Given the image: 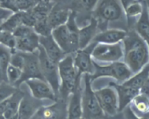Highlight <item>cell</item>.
I'll list each match as a JSON object with an SVG mask.
<instances>
[{"instance_id":"cell-1","label":"cell","mask_w":149,"mask_h":119,"mask_svg":"<svg viewBox=\"0 0 149 119\" xmlns=\"http://www.w3.org/2000/svg\"><path fill=\"white\" fill-rule=\"evenodd\" d=\"M124 62L132 73H138L148 63V48L146 42L135 31L127 32L122 41Z\"/></svg>"},{"instance_id":"cell-2","label":"cell","mask_w":149,"mask_h":119,"mask_svg":"<svg viewBox=\"0 0 149 119\" xmlns=\"http://www.w3.org/2000/svg\"><path fill=\"white\" fill-rule=\"evenodd\" d=\"M75 12L71 11L65 24L52 29L51 35L65 55L79 49V28L75 20Z\"/></svg>"},{"instance_id":"cell-3","label":"cell","mask_w":149,"mask_h":119,"mask_svg":"<svg viewBox=\"0 0 149 119\" xmlns=\"http://www.w3.org/2000/svg\"><path fill=\"white\" fill-rule=\"evenodd\" d=\"M59 72L60 86L59 94L65 101L75 89L76 86L81 83V75L77 71L74 63L72 54L66 55L58 63Z\"/></svg>"},{"instance_id":"cell-4","label":"cell","mask_w":149,"mask_h":119,"mask_svg":"<svg viewBox=\"0 0 149 119\" xmlns=\"http://www.w3.org/2000/svg\"><path fill=\"white\" fill-rule=\"evenodd\" d=\"M93 17L97 20V28L102 30L107 29L109 22L120 20L124 15V7L120 0H100L97 3L93 12Z\"/></svg>"},{"instance_id":"cell-5","label":"cell","mask_w":149,"mask_h":119,"mask_svg":"<svg viewBox=\"0 0 149 119\" xmlns=\"http://www.w3.org/2000/svg\"><path fill=\"white\" fill-rule=\"evenodd\" d=\"M133 75L130 69L123 61H118L104 65L94 61V72L90 75L92 82L102 77H111L116 80L117 84H122Z\"/></svg>"},{"instance_id":"cell-6","label":"cell","mask_w":149,"mask_h":119,"mask_svg":"<svg viewBox=\"0 0 149 119\" xmlns=\"http://www.w3.org/2000/svg\"><path fill=\"white\" fill-rule=\"evenodd\" d=\"M84 86L81 93L83 118L98 119L104 116L98 104L94 90L92 87L90 75L84 74Z\"/></svg>"},{"instance_id":"cell-7","label":"cell","mask_w":149,"mask_h":119,"mask_svg":"<svg viewBox=\"0 0 149 119\" xmlns=\"http://www.w3.org/2000/svg\"><path fill=\"white\" fill-rule=\"evenodd\" d=\"M91 57L99 64H110L121 61L124 58V49L122 42L113 44H96L91 52Z\"/></svg>"},{"instance_id":"cell-8","label":"cell","mask_w":149,"mask_h":119,"mask_svg":"<svg viewBox=\"0 0 149 119\" xmlns=\"http://www.w3.org/2000/svg\"><path fill=\"white\" fill-rule=\"evenodd\" d=\"M37 55L41 73L43 78L50 85L56 95L58 96L59 94L60 86H61L58 62L51 59L46 55L40 45L37 49Z\"/></svg>"},{"instance_id":"cell-9","label":"cell","mask_w":149,"mask_h":119,"mask_svg":"<svg viewBox=\"0 0 149 119\" xmlns=\"http://www.w3.org/2000/svg\"><path fill=\"white\" fill-rule=\"evenodd\" d=\"M94 91L103 115L114 116L119 113L118 95L113 86L109 85Z\"/></svg>"},{"instance_id":"cell-10","label":"cell","mask_w":149,"mask_h":119,"mask_svg":"<svg viewBox=\"0 0 149 119\" xmlns=\"http://www.w3.org/2000/svg\"><path fill=\"white\" fill-rule=\"evenodd\" d=\"M23 55L24 58V64L22 69V75L15 85L16 88L20 86V84L27 80L32 78H40L45 80L41 73L37 50L33 53H23Z\"/></svg>"},{"instance_id":"cell-11","label":"cell","mask_w":149,"mask_h":119,"mask_svg":"<svg viewBox=\"0 0 149 119\" xmlns=\"http://www.w3.org/2000/svg\"><path fill=\"white\" fill-rule=\"evenodd\" d=\"M30 90L32 97L38 100H48L56 102L58 100L56 94L52 87L45 80L40 78H32L25 81Z\"/></svg>"},{"instance_id":"cell-12","label":"cell","mask_w":149,"mask_h":119,"mask_svg":"<svg viewBox=\"0 0 149 119\" xmlns=\"http://www.w3.org/2000/svg\"><path fill=\"white\" fill-rule=\"evenodd\" d=\"M95 44L91 43L85 49H78L72 54L74 65L80 75H91L94 72V61L91 57V52Z\"/></svg>"},{"instance_id":"cell-13","label":"cell","mask_w":149,"mask_h":119,"mask_svg":"<svg viewBox=\"0 0 149 119\" xmlns=\"http://www.w3.org/2000/svg\"><path fill=\"white\" fill-rule=\"evenodd\" d=\"M15 51L22 53H33L39 46V36L31 28L26 33L15 37Z\"/></svg>"},{"instance_id":"cell-14","label":"cell","mask_w":149,"mask_h":119,"mask_svg":"<svg viewBox=\"0 0 149 119\" xmlns=\"http://www.w3.org/2000/svg\"><path fill=\"white\" fill-rule=\"evenodd\" d=\"M81 93L82 88L81 87V83H79L76 86L69 97L67 105V119L83 118Z\"/></svg>"},{"instance_id":"cell-15","label":"cell","mask_w":149,"mask_h":119,"mask_svg":"<svg viewBox=\"0 0 149 119\" xmlns=\"http://www.w3.org/2000/svg\"><path fill=\"white\" fill-rule=\"evenodd\" d=\"M110 86H113L116 91L119 100V112L125 110L132 100L141 92V91L132 87L127 86L124 84L111 82Z\"/></svg>"},{"instance_id":"cell-16","label":"cell","mask_w":149,"mask_h":119,"mask_svg":"<svg viewBox=\"0 0 149 119\" xmlns=\"http://www.w3.org/2000/svg\"><path fill=\"white\" fill-rule=\"evenodd\" d=\"M40 100L30 96L23 95L19 103L17 113V119H31L41 107Z\"/></svg>"},{"instance_id":"cell-17","label":"cell","mask_w":149,"mask_h":119,"mask_svg":"<svg viewBox=\"0 0 149 119\" xmlns=\"http://www.w3.org/2000/svg\"><path fill=\"white\" fill-rule=\"evenodd\" d=\"M39 45L44 49L46 55L58 63L66 55L51 34L46 36H39Z\"/></svg>"},{"instance_id":"cell-18","label":"cell","mask_w":149,"mask_h":119,"mask_svg":"<svg viewBox=\"0 0 149 119\" xmlns=\"http://www.w3.org/2000/svg\"><path fill=\"white\" fill-rule=\"evenodd\" d=\"M127 35V32L121 29H106L97 33L91 43L113 44L122 42Z\"/></svg>"},{"instance_id":"cell-19","label":"cell","mask_w":149,"mask_h":119,"mask_svg":"<svg viewBox=\"0 0 149 119\" xmlns=\"http://www.w3.org/2000/svg\"><path fill=\"white\" fill-rule=\"evenodd\" d=\"M71 11L61 4H54L47 16V22L51 28L54 29L65 24L68 20Z\"/></svg>"},{"instance_id":"cell-20","label":"cell","mask_w":149,"mask_h":119,"mask_svg":"<svg viewBox=\"0 0 149 119\" xmlns=\"http://www.w3.org/2000/svg\"><path fill=\"white\" fill-rule=\"evenodd\" d=\"M97 22L91 17L87 26L79 29V49H85L91 44L93 38L97 33Z\"/></svg>"},{"instance_id":"cell-21","label":"cell","mask_w":149,"mask_h":119,"mask_svg":"<svg viewBox=\"0 0 149 119\" xmlns=\"http://www.w3.org/2000/svg\"><path fill=\"white\" fill-rule=\"evenodd\" d=\"M63 102H55L53 104L42 106L39 109V113L43 119H65L67 118V108L63 107Z\"/></svg>"},{"instance_id":"cell-22","label":"cell","mask_w":149,"mask_h":119,"mask_svg":"<svg viewBox=\"0 0 149 119\" xmlns=\"http://www.w3.org/2000/svg\"><path fill=\"white\" fill-rule=\"evenodd\" d=\"M136 30L143 40L146 42H149V17L146 4L143 5L142 14L136 23Z\"/></svg>"},{"instance_id":"cell-23","label":"cell","mask_w":149,"mask_h":119,"mask_svg":"<svg viewBox=\"0 0 149 119\" xmlns=\"http://www.w3.org/2000/svg\"><path fill=\"white\" fill-rule=\"evenodd\" d=\"M23 24V12L22 11L13 13L0 26V30L13 33L18 26Z\"/></svg>"},{"instance_id":"cell-24","label":"cell","mask_w":149,"mask_h":119,"mask_svg":"<svg viewBox=\"0 0 149 119\" xmlns=\"http://www.w3.org/2000/svg\"><path fill=\"white\" fill-rule=\"evenodd\" d=\"M133 107L141 113H146L149 112V94L143 92H140L132 101Z\"/></svg>"},{"instance_id":"cell-25","label":"cell","mask_w":149,"mask_h":119,"mask_svg":"<svg viewBox=\"0 0 149 119\" xmlns=\"http://www.w3.org/2000/svg\"><path fill=\"white\" fill-rule=\"evenodd\" d=\"M123 7L125 14L129 17H135L138 16L140 17L143 10V5L135 0H131Z\"/></svg>"},{"instance_id":"cell-26","label":"cell","mask_w":149,"mask_h":119,"mask_svg":"<svg viewBox=\"0 0 149 119\" xmlns=\"http://www.w3.org/2000/svg\"><path fill=\"white\" fill-rule=\"evenodd\" d=\"M12 56V51L7 46L0 44V65L6 78V71L10 65V58ZM7 81V78H6Z\"/></svg>"},{"instance_id":"cell-27","label":"cell","mask_w":149,"mask_h":119,"mask_svg":"<svg viewBox=\"0 0 149 119\" xmlns=\"http://www.w3.org/2000/svg\"><path fill=\"white\" fill-rule=\"evenodd\" d=\"M0 44L9 48L12 51V53L16 52V39L13 33L1 30V32H0Z\"/></svg>"},{"instance_id":"cell-28","label":"cell","mask_w":149,"mask_h":119,"mask_svg":"<svg viewBox=\"0 0 149 119\" xmlns=\"http://www.w3.org/2000/svg\"><path fill=\"white\" fill-rule=\"evenodd\" d=\"M22 75V71L16 67L10 65L6 71V78L9 84L15 86L17 84Z\"/></svg>"},{"instance_id":"cell-29","label":"cell","mask_w":149,"mask_h":119,"mask_svg":"<svg viewBox=\"0 0 149 119\" xmlns=\"http://www.w3.org/2000/svg\"><path fill=\"white\" fill-rule=\"evenodd\" d=\"M17 91L15 86L6 81H1L0 83V103L10 98Z\"/></svg>"},{"instance_id":"cell-30","label":"cell","mask_w":149,"mask_h":119,"mask_svg":"<svg viewBox=\"0 0 149 119\" xmlns=\"http://www.w3.org/2000/svg\"><path fill=\"white\" fill-rule=\"evenodd\" d=\"M34 31L39 35V36H49L52 33V29L49 26L47 22V19L38 20L33 27Z\"/></svg>"},{"instance_id":"cell-31","label":"cell","mask_w":149,"mask_h":119,"mask_svg":"<svg viewBox=\"0 0 149 119\" xmlns=\"http://www.w3.org/2000/svg\"><path fill=\"white\" fill-rule=\"evenodd\" d=\"M40 0H15L18 11H28L34 7Z\"/></svg>"},{"instance_id":"cell-32","label":"cell","mask_w":149,"mask_h":119,"mask_svg":"<svg viewBox=\"0 0 149 119\" xmlns=\"http://www.w3.org/2000/svg\"><path fill=\"white\" fill-rule=\"evenodd\" d=\"M98 0H77V6L85 11H90L97 4Z\"/></svg>"},{"instance_id":"cell-33","label":"cell","mask_w":149,"mask_h":119,"mask_svg":"<svg viewBox=\"0 0 149 119\" xmlns=\"http://www.w3.org/2000/svg\"><path fill=\"white\" fill-rule=\"evenodd\" d=\"M13 12L10 11V10L0 7V26L11 15H13Z\"/></svg>"},{"instance_id":"cell-34","label":"cell","mask_w":149,"mask_h":119,"mask_svg":"<svg viewBox=\"0 0 149 119\" xmlns=\"http://www.w3.org/2000/svg\"><path fill=\"white\" fill-rule=\"evenodd\" d=\"M124 110H125V115L127 119H142V118L138 117L133 111V110L129 106H127Z\"/></svg>"},{"instance_id":"cell-35","label":"cell","mask_w":149,"mask_h":119,"mask_svg":"<svg viewBox=\"0 0 149 119\" xmlns=\"http://www.w3.org/2000/svg\"><path fill=\"white\" fill-rule=\"evenodd\" d=\"M0 81H1H1H6V82H7L5 77H4V73H3L2 72V70H1V65H0Z\"/></svg>"},{"instance_id":"cell-36","label":"cell","mask_w":149,"mask_h":119,"mask_svg":"<svg viewBox=\"0 0 149 119\" xmlns=\"http://www.w3.org/2000/svg\"><path fill=\"white\" fill-rule=\"evenodd\" d=\"M31 119H43V118H42V117L41 116L40 113H39V111H37L34 115H33V116Z\"/></svg>"},{"instance_id":"cell-37","label":"cell","mask_w":149,"mask_h":119,"mask_svg":"<svg viewBox=\"0 0 149 119\" xmlns=\"http://www.w3.org/2000/svg\"><path fill=\"white\" fill-rule=\"evenodd\" d=\"M141 118H142V119H149V112L144 114V116H142Z\"/></svg>"},{"instance_id":"cell-38","label":"cell","mask_w":149,"mask_h":119,"mask_svg":"<svg viewBox=\"0 0 149 119\" xmlns=\"http://www.w3.org/2000/svg\"><path fill=\"white\" fill-rule=\"evenodd\" d=\"M146 4L147 12H148V15L149 17V0H146Z\"/></svg>"},{"instance_id":"cell-39","label":"cell","mask_w":149,"mask_h":119,"mask_svg":"<svg viewBox=\"0 0 149 119\" xmlns=\"http://www.w3.org/2000/svg\"><path fill=\"white\" fill-rule=\"evenodd\" d=\"M147 44H148V55H149V42H146ZM148 66H149V60H148Z\"/></svg>"},{"instance_id":"cell-40","label":"cell","mask_w":149,"mask_h":119,"mask_svg":"<svg viewBox=\"0 0 149 119\" xmlns=\"http://www.w3.org/2000/svg\"><path fill=\"white\" fill-rule=\"evenodd\" d=\"M71 119H84V118H71Z\"/></svg>"},{"instance_id":"cell-41","label":"cell","mask_w":149,"mask_h":119,"mask_svg":"<svg viewBox=\"0 0 149 119\" xmlns=\"http://www.w3.org/2000/svg\"><path fill=\"white\" fill-rule=\"evenodd\" d=\"M0 32H1V30H0Z\"/></svg>"}]
</instances>
